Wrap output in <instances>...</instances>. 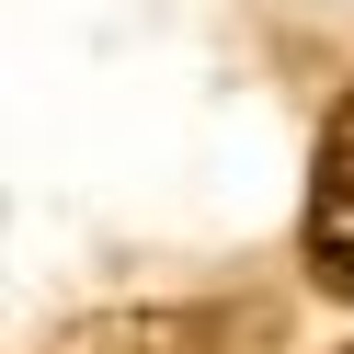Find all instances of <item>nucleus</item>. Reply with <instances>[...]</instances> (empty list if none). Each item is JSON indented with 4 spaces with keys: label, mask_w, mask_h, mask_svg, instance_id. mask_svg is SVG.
I'll return each mask as SVG.
<instances>
[{
    "label": "nucleus",
    "mask_w": 354,
    "mask_h": 354,
    "mask_svg": "<svg viewBox=\"0 0 354 354\" xmlns=\"http://www.w3.org/2000/svg\"><path fill=\"white\" fill-rule=\"evenodd\" d=\"M308 274H320L331 297H354V92L331 103L320 171H308Z\"/></svg>",
    "instance_id": "nucleus-1"
},
{
    "label": "nucleus",
    "mask_w": 354,
    "mask_h": 354,
    "mask_svg": "<svg viewBox=\"0 0 354 354\" xmlns=\"http://www.w3.org/2000/svg\"><path fill=\"white\" fill-rule=\"evenodd\" d=\"M331 354H354V343H331Z\"/></svg>",
    "instance_id": "nucleus-2"
}]
</instances>
